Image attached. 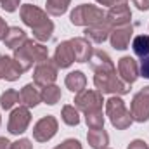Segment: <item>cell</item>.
Returning <instances> with one entry per match:
<instances>
[{
    "instance_id": "484cf974",
    "label": "cell",
    "mask_w": 149,
    "mask_h": 149,
    "mask_svg": "<svg viewBox=\"0 0 149 149\" xmlns=\"http://www.w3.org/2000/svg\"><path fill=\"white\" fill-rule=\"evenodd\" d=\"M71 0H47V12L52 14V16H61L68 10V5H70Z\"/></svg>"
},
{
    "instance_id": "3957f363",
    "label": "cell",
    "mask_w": 149,
    "mask_h": 149,
    "mask_svg": "<svg viewBox=\"0 0 149 149\" xmlns=\"http://www.w3.org/2000/svg\"><path fill=\"white\" fill-rule=\"evenodd\" d=\"M106 113L111 120L113 127H116L118 130H125L130 127V123L134 121L132 120V114L127 109L125 102L118 97V95H113L106 101Z\"/></svg>"
},
{
    "instance_id": "1f68e13d",
    "label": "cell",
    "mask_w": 149,
    "mask_h": 149,
    "mask_svg": "<svg viewBox=\"0 0 149 149\" xmlns=\"http://www.w3.org/2000/svg\"><path fill=\"white\" fill-rule=\"evenodd\" d=\"M10 149H33V146L28 139H19L17 142L10 144Z\"/></svg>"
},
{
    "instance_id": "cb8c5ba5",
    "label": "cell",
    "mask_w": 149,
    "mask_h": 149,
    "mask_svg": "<svg viewBox=\"0 0 149 149\" xmlns=\"http://www.w3.org/2000/svg\"><path fill=\"white\" fill-rule=\"evenodd\" d=\"M132 49H134V54L139 57L149 56V35H137L132 40Z\"/></svg>"
},
{
    "instance_id": "f35d334b",
    "label": "cell",
    "mask_w": 149,
    "mask_h": 149,
    "mask_svg": "<svg viewBox=\"0 0 149 149\" xmlns=\"http://www.w3.org/2000/svg\"><path fill=\"white\" fill-rule=\"evenodd\" d=\"M104 149H108V148H104Z\"/></svg>"
},
{
    "instance_id": "603a6c76",
    "label": "cell",
    "mask_w": 149,
    "mask_h": 149,
    "mask_svg": "<svg viewBox=\"0 0 149 149\" xmlns=\"http://www.w3.org/2000/svg\"><path fill=\"white\" fill-rule=\"evenodd\" d=\"M42 101L45 102V104H50V106H54V104H57L59 101H61V88L57 87V85H47V87H42Z\"/></svg>"
},
{
    "instance_id": "e575fe53",
    "label": "cell",
    "mask_w": 149,
    "mask_h": 149,
    "mask_svg": "<svg viewBox=\"0 0 149 149\" xmlns=\"http://www.w3.org/2000/svg\"><path fill=\"white\" fill-rule=\"evenodd\" d=\"M7 30H9V28H7L5 21L0 17V40H3V38H5V33H7Z\"/></svg>"
},
{
    "instance_id": "44dd1931",
    "label": "cell",
    "mask_w": 149,
    "mask_h": 149,
    "mask_svg": "<svg viewBox=\"0 0 149 149\" xmlns=\"http://www.w3.org/2000/svg\"><path fill=\"white\" fill-rule=\"evenodd\" d=\"M24 47H26V50L30 52L31 59H33L37 64L49 59V50H47V47H43L42 43L33 42V40H26V42H24Z\"/></svg>"
},
{
    "instance_id": "ac0fdd59",
    "label": "cell",
    "mask_w": 149,
    "mask_h": 149,
    "mask_svg": "<svg viewBox=\"0 0 149 149\" xmlns=\"http://www.w3.org/2000/svg\"><path fill=\"white\" fill-rule=\"evenodd\" d=\"M90 68L94 71H111V70H116L114 64H113V61H111V57L106 52H102V50H94L92 52Z\"/></svg>"
},
{
    "instance_id": "52a82bcc",
    "label": "cell",
    "mask_w": 149,
    "mask_h": 149,
    "mask_svg": "<svg viewBox=\"0 0 149 149\" xmlns=\"http://www.w3.org/2000/svg\"><path fill=\"white\" fill-rule=\"evenodd\" d=\"M30 121H31L30 108H26V106H19V108H16L14 111L10 113V118H9L7 128H9L10 134L19 135V134H23V132L28 128Z\"/></svg>"
},
{
    "instance_id": "7a4b0ae2",
    "label": "cell",
    "mask_w": 149,
    "mask_h": 149,
    "mask_svg": "<svg viewBox=\"0 0 149 149\" xmlns=\"http://www.w3.org/2000/svg\"><path fill=\"white\" fill-rule=\"evenodd\" d=\"M94 83H95V88L101 92V94H116V95H123V94H128V83H125L118 74L116 70L111 71H95L94 76Z\"/></svg>"
},
{
    "instance_id": "ffe728a7",
    "label": "cell",
    "mask_w": 149,
    "mask_h": 149,
    "mask_svg": "<svg viewBox=\"0 0 149 149\" xmlns=\"http://www.w3.org/2000/svg\"><path fill=\"white\" fill-rule=\"evenodd\" d=\"M26 40H28V38H26V33H24L21 28H16V26H14V28H9V30H7L5 38H3L2 42H3L9 49H14V50H16V49L21 47Z\"/></svg>"
},
{
    "instance_id": "5b68a950",
    "label": "cell",
    "mask_w": 149,
    "mask_h": 149,
    "mask_svg": "<svg viewBox=\"0 0 149 149\" xmlns=\"http://www.w3.org/2000/svg\"><path fill=\"white\" fill-rule=\"evenodd\" d=\"M102 94L99 90H81L74 97V106L83 113L102 109Z\"/></svg>"
},
{
    "instance_id": "9c48e42d",
    "label": "cell",
    "mask_w": 149,
    "mask_h": 149,
    "mask_svg": "<svg viewBox=\"0 0 149 149\" xmlns=\"http://www.w3.org/2000/svg\"><path fill=\"white\" fill-rule=\"evenodd\" d=\"M56 132H57V120L54 116H50V114L40 118L37 123H35V127H33V137H35V141H38V142L50 141L56 135Z\"/></svg>"
},
{
    "instance_id": "d6a6232c",
    "label": "cell",
    "mask_w": 149,
    "mask_h": 149,
    "mask_svg": "<svg viewBox=\"0 0 149 149\" xmlns=\"http://www.w3.org/2000/svg\"><path fill=\"white\" fill-rule=\"evenodd\" d=\"M128 149H149V148H148V144H146L144 141H141V139H135V141H132V142H130Z\"/></svg>"
},
{
    "instance_id": "4fadbf2b",
    "label": "cell",
    "mask_w": 149,
    "mask_h": 149,
    "mask_svg": "<svg viewBox=\"0 0 149 149\" xmlns=\"http://www.w3.org/2000/svg\"><path fill=\"white\" fill-rule=\"evenodd\" d=\"M23 73H24V70L19 66V63L14 57L0 56V78H5L9 81H14V80H17Z\"/></svg>"
},
{
    "instance_id": "7c38bea8",
    "label": "cell",
    "mask_w": 149,
    "mask_h": 149,
    "mask_svg": "<svg viewBox=\"0 0 149 149\" xmlns=\"http://www.w3.org/2000/svg\"><path fill=\"white\" fill-rule=\"evenodd\" d=\"M54 63H56L57 68H70L74 63L73 47H71V42H70V40H64V42H61V43L56 47Z\"/></svg>"
},
{
    "instance_id": "e0dca14e",
    "label": "cell",
    "mask_w": 149,
    "mask_h": 149,
    "mask_svg": "<svg viewBox=\"0 0 149 149\" xmlns=\"http://www.w3.org/2000/svg\"><path fill=\"white\" fill-rule=\"evenodd\" d=\"M19 101L23 106L26 108H35L38 102L42 101V92L38 90V85L37 83H28L21 88L19 92Z\"/></svg>"
},
{
    "instance_id": "9a60e30c",
    "label": "cell",
    "mask_w": 149,
    "mask_h": 149,
    "mask_svg": "<svg viewBox=\"0 0 149 149\" xmlns=\"http://www.w3.org/2000/svg\"><path fill=\"white\" fill-rule=\"evenodd\" d=\"M132 33H134V28L130 24L127 26H120V28H114L109 35V40H111V45L118 50H123L130 45V38H132Z\"/></svg>"
},
{
    "instance_id": "83f0119b",
    "label": "cell",
    "mask_w": 149,
    "mask_h": 149,
    "mask_svg": "<svg viewBox=\"0 0 149 149\" xmlns=\"http://www.w3.org/2000/svg\"><path fill=\"white\" fill-rule=\"evenodd\" d=\"M61 116H63V121L66 125H70V127H74V125L80 123V114L74 109V106H64Z\"/></svg>"
},
{
    "instance_id": "d4e9b609",
    "label": "cell",
    "mask_w": 149,
    "mask_h": 149,
    "mask_svg": "<svg viewBox=\"0 0 149 149\" xmlns=\"http://www.w3.org/2000/svg\"><path fill=\"white\" fill-rule=\"evenodd\" d=\"M17 102H21L19 101V92L17 90H5L2 95H0V106L3 108V109H10V108H14Z\"/></svg>"
},
{
    "instance_id": "5bb4252c",
    "label": "cell",
    "mask_w": 149,
    "mask_h": 149,
    "mask_svg": "<svg viewBox=\"0 0 149 149\" xmlns=\"http://www.w3.org/2000/svg\"><path fill=\"white\" fill-rule=\"evenodd\" d=\"M70 42H71V47H73V54H74V61H76V63L90 61L94 49H92V43H90L88 38L78 37V38L70 40Z\"/></svg>"
},
{
    "instance_id": "f546056e",
    "label": "cell",
    "mask_w": 149,
    "mask_h": 149,
    "mask_svg": "<svg viewBox=\"0 0 149 149\" xmlns=\"http://www.w3.org/2000/svg\"><path fill=\"white\" fill-rule=\"evenodd\" d=\"M0 3H2V9L7 12H14L19 7V0H0Z\"/></svg>"
},
{
    "instance_id": "8992f818",
    "label": "cell",
    "mask_w": 149,
    "mask_h": 149,
    "mask_svg": "<svg viewBox=\"0 0 149 149\" xmlns=\"http://www.w3.org/2000/svg\"><path fill=\"white\" fill-rule=\"evenodd\" d=\"M130 114L132 120L135 121H148L149 118V87H144L139 94H135V97L132 99L130 104Z\"/></svg>"
},
{
    "instance_id": "4316f807",
    "label": "cell",
    "mask_w": 149,
    "mask_h": 149,
    "mask_svg": "<svg viewBox=\"0 0 149 149\" xmlns=\"http://www.w3.org/2000/svg\"><path fill=\"white\" fill-rule=\"evenodd\" d=\"M85 121H87L88 128H101V127H104V116H102V109L85 113Z\"/></svg>"
},
{
    "instance_id": "30bf717a",
    "label": "cell",
    "mask_w": 149,
    "mask_h": 149,
    "mask_svg": "<svg viewBox=\"0 0 149 149\" xmlns=\"http://www.w3.org/2000/svg\"><path fill=\"white\" fill-rule=\"evenodd\" d=\"M57 78V66L56 63L52 61H43V63H38L35 71H33V80L38 87H47V85H52Z\"/></svg>"
},
{
    "instance_id": "2e32d148",
    "label": "cell",
    "mask_w": 149,
    "mask_h": 149,
    "mask_svg": "<svg viewBox=\"0 0 149 149\" xmlns=\"http://www.w3.org/2000/svg\"><path fill=\"white\" fill-rule=\"evenodd\" d=\"M109 35H111V26H109L106 21L85 28V38H88V40L94 42V43H102L104 40L109 38Z\"/></svg>"
},
{
    "instance_id": "6da1fadb",
    "label": "cell",
    "mask_w": 149,
    "mask_h": 149,
    "mask_svg": "<svg viewBox=\"0 0 149 149\" xmlns=\"http://www.w3.org/2000/svg\"><path fill=\"white\" fill-rule=\"evenodd\" d=\"M21 19L24 24H28L33 30V37L38 42H47L52 38L54 31V23L47 17V12L38 9L37 5L24 3L21 7Z\"/></svg>"
},
{
    "instance_id": "836d02e7",
    "label": "cell",
    "mask_w": 149,
    "mask_h": 149,
    "mask_svg": "<svg viewBox=\"0 0 149 149\" xmlns=\"http://www.w3.org/2000/svg\"><path fill=\"white\" fill-rule=\"evenodd\" d=\"M134 5H137V9H141V10H148L149 0H134Z\"/></svg>"
},
{
    "instance_id": "4dcf8cb0",
    "label": "cell",
    "mask_w": 149,
    "mask_h": 149,
    "mask_svg": "<svg viewBox=\"0 0 149 149\" xmlns=\"http://www.w3.org/2000/svg\"><path fill=\"white\" fill-rule=\"evenodd\" d=\"M139 73H141V76H144V78H149V56L142 57L141 66H139Z\"/></svg>"
},
{
    "instance_id": "f1b7e54d",
    "label": "cell",
    "mask_w": 149,
    "mask_h": 149,
    "mask_svg": "<svg viewBox=\"0 0 149 149\" xmlns=\"http://www.w3.org/2000/svg\"><path fill=\"white\" fill-rule=\"evenodd\" d=\"M54 149H81V146H80V142L76 139H66L63 144H59L57 148H54Z\"/></svg>"
},
{
    "instance_id": "8fae6325",
    "label": "cell",
    "mask_w": 149,
    "mask_h": 149,
    "mask_svg": "<svg viewBox=\"0 0 149 149\" xmlns=\"http://www.w3.org/2000/svg\"><path fill=\"white\" fill-rule=\"evenodd\" d=\"M118 74H120V78H121L125 83L132 85V83L139 78V64L135 63L134 57L125 56V57H121V59L118 61Z\"/></svg>"
},
{
    "instance_id": "d6986e66",
    "label": "cell",
    "mask_w": 149,
    "mask_h": 149,
    "mask_svg": "<svg viewBox=\"0 0 149 149\" xmlns=\"http://www.w3.org/2000/svg\"><path fill=\"white\" fill-rule=\"evenodd\" d=\"M87 141H88V144L94 149H104L108 146V142H109V135L104 130V127H101V128H90L88 134H87Z\"/></svg>"
},
{
    "instance_id": "277c9868",
    "label": "cell",
    "mask_w": 149,
    "mask_h": 149,
    "mask_svg": "<svg viewBox=\"0 0 149 149\" xmlns=\"http://www.w3.org/2000/svg\"><path fill=\"white\" fill-rule=\"evenodd\" d=\"M70 21L74 26H92V24L106 21V14L102 12V9H99L95 5L81 3V5L74 7V10L70 16Z\"/></svg>"
},
{
    "instance_id": "8d00e7d4",
    "label": "cell",
    "mask_w": 149,
    "mask_h": 149,
    "mask_svg": "<svg viewBox=\"0 0 149 149\" xmlns=\"http://www.w3.org/2000/svg\"><path fill=\"white\" fill-rule=\"evenodd\" d=\"M95 2H99L101 5H109V7H113L118 0H95Z\"/></svg>"
},
{
    "instance_id": "ba28073f",
    "label": "cell",
    "mask_w": 149,
    "mask_h": 149,
    "mask_svg": "<svg viewBox=\"0 0 149 149\" xmlns=\"http://www.w3.org/2000/svg\"><path fill=\"white\" fill-rule=\"evenodd\" d=\"M132 19V10L125 2H116L109 9V12L106 14V23L111 28H120V26H127Z\"/></svg>"
},
{
    "instance_id": "7402d4cb",
    "label": "cell",
    "mask_w": 149,
    "mask_h": 149,
    "mask_svg": "<svg viewBox=\"0 0 149 149\" xmlns=\"http://www.w3.org/2000/svg\"><path fill=\"white\" fill-rule=\"evenodd\" d=\"M64 83H66V87H68L71 92L78 94V92L85 90V85H87V78H85V74L81 73V71H71V73L66 76Z\"/></svg>"
},
{
    "instance_id": "d590c367",
    "label": "cell",
    "mask_w": 149,
    "mask_h": 149,
    "mask_svg": "<svg viewBox=\"0 0 149 149\" xmlns=\"http://www.w3.org/2000/svg\"><path fill=\"white\" fill-rule=\"evenodd\" d=\"M0 149H10V142L5 137H0Z\"/></svg>"
},
{
    "instance_id": "74e56055",
    "label": "cell",
    "mask_w": 149,
    "mask_h": 149,
    "mask_svg": "<svg viewBox=\"0 0 149 149\" xmlns=\"http://www.w3.org/2000/svg\"><path fill=\"white\" fill-rule=\"evenodd\" d=\"M118 2H125V0H118Z\"/></svg>"
}]
</instances>
